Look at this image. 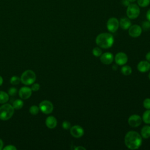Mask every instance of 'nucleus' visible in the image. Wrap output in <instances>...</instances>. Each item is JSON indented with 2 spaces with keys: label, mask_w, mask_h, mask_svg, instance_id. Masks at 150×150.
<instances>
[{
  "label": "nucleus",
  "mask_w": 150,
  "mask_h": 150,
  "mask_svg": "<svg viewBox=\"0 0 150 150\" xmlns=\"http://www.w3.org/2000/svg\"><path fill=\"white\" fill-rule=\"evenodd\" d=\"M4 150H16V148L12 145H8L3 148Z\"/></svg>",
  "instance_id": "31"
},
{
  "label": "nucleus",
  "mask_w": 150,
  "mask_h": 150,
  "mask_svg": "<svg viewBox=\"0 0 150 150\" xmlns=\"http://www.w3.org/2000/svg\"><path fill=\"white\" fill-rule=\"evenodd\" d=\"M45 123L47 127L53 129L57 125V120L53 116H49L46 119Z\"/></svg>",
  "instance_id": "15"
},
{
  "label": "nucleus",
  "mask_w": 150,
  "mask_h": 150,
  "mask_svg": "<svg viewBox=\"0 0 150 150\" xmlns=\"http://www.w3.org/2000/svg\"><path fill=\"white\" fill-rule=\"evenodd\" d=\"M70 132L71 135L76 138L81 137L84 135V129L83 128L79 125H75L73 127H71L70 128Z\"/></svg>",
  "instance_id": "8"
},
{
  "label": "nucleus",
  "mask_w": 150,
  "mask_h": 150,
  "mask_svg": "<svg viewBox=\"0 0 150 150\" xmlns=\"http://www.w3.org/2000/svg\"><path fill=\"white\" fill-rule=\"evenodd\" d=\"M3 146H4V143L3 141L1 139H0V150L3 149Z\"/></svg>",
  "instance_id": "36"
},
{
  "label": "nucleus",
  "mask_w": 150,
  "mask_h": 150,
  "mask_svg": "<svg viewBox=\"0 0 150 150\" xmlns=\"http://www.w3.org/2000/svg\"><path fill=\"white\" fill-rule=\"evenodd\" d=\"M142 31V29L140 26L138 25H134L129 28L128 34L132 38H137L141 35Z\"/></svg>",
  "instance_id": "10"
},
{
  "label": "nucleus",
  "mask_w": 150,
  "mask_h": 150,
  "mask_svg": "<svg viewBox=\"0 0 150 150\" xmlns=\"http://www.w3.org/2000/svg\"><path fill=\"white\" fill-rule=\"evenodd\" d=\"M39 111V107L36 105H32L29 108V112L32 115H36Z\"/></svg>",
  "instance_id": "23"
},
{
  "label": "nucleus",
  "mask_w": 150,
  "mask_h": 150,
  "mask_svg": "<svg viewBox=\"0 0 150 150\" xmlns=\"http://www.w3.org/2000/svg\"><path fill=\"white\" fill-rule=\"evenodd\" d=\"M137 69L141 73H145L150 69V63L147 60L140 61L137 65Z\"/></svg>",
  "instance_id": "14"
},
{
  "label": "nucleus",
  "mask_w": 150,
  "mask_h": 150,
  "mask_svg": "<svg viewBox=\"0 0 150 150\" xmlns=\"http://www.w3.org/2000/svg\"><path fill=\"white\" fill-rule=\"evenodd\" d=\"M124 142L126 146L132 150L138 149L142 142L141 135L134 131H128L125 137Z\"/></svg>",
  "instance_id": "1"
},
{
  "label": "nucleus",
  "mask_w": 150,
  "mask_h": 150,
  "mask_svg": "<svg viewBox=\"0 0 150 150\" xmlns=\"http://www.w3.org/2000/svg\"><path fill=\"white\" fill-rule=\"evenodd\" d=\"M2 83H3V79H2V77L0 76V86L2 84Z\"/></svg>",
  "instance_id": "38"
},
{
  "label": "nucleus",
  "mask_w": 150,
  "mask_h": 150,
  "mask_svg": "<svg viewBox=\"0 0 150 150\" xmlns=\"http://www.w3.org/2000/svg\"><path fill=\"white\" fill-rule=\"evenodd\" d=\"M93 54L96 57H100L102 54V50L99 47H95L92 50Z\"/></svg>",
  "instance_id": "22"
},
{
  "label": "nucleus",
  "mask_w": 150,
  "mask_h": 150,
  "mask_svg": "<svg viewBox=\"0 0 150 150\" xmlns=\"http://www.w3.org/2000/svg\"><path fill=\"white\" fill-rule=\"evenodd\" d=\"M143 105L144 108H145L147 110L150 109V98H145L143 101Z\"/></svg>",
  "instance_id": "27"
},
{
  "label": "nucleus",
  "mask_w": 150,
  "mask_h": 150,
  "mask_svg": "<svg viewBox=\"0 0 150 150\" xmlns=\"http://www.w3.org/2000/svg\"><path fill=\"white\" fill-rule=\"evenodd\" d=\"M141 135L142 138L145 139L148 138L150 137V126L145 125L144 126L141 131Z\"/></svg>",
  "instance_id": "17"
},
{
  "label": "nucleus",
  "mask_w": 150,
  "mask_h": 150,
  "mask_svg": "<svg viewBox=\"0 0 150 150\" xmlns=\"http://www.w3.org/2000/svg\"><path fill=\"white\" fill-rule=\"evenodd\" d=\"M32 91L29 87H22L19 90V96L22 99H28L31 96Z\"/></svg>",
  "instance_id": "13"
},
{
  "label": "nucleus",
  "mask_w": 150,
  "mask_h": 150,
  "mask_svg": "<svg viewBox=\"0 0 150 150\" xmlns=\"http://www.w3.org/2000/svg\"><path fill=\"white\" fill-rule=\"evenodd\" d=\"M140 13V10L138 6L132 4L128 6L127 9V15L129 19H134L137 18Z\"/></svg>",
  "instance_id": "5"
},
{
  "label": "nucleus",
  "mask_w": 150,
  "mask_h": 150,
  "mask_svg": "<svg viewBox=\"0 0 150 150\" xmlns=\"http://www.w3.org/2000/svg\"><path fill=\"white\" fill-rule=\"evenodd\" d=\"M40 88V85L38 84V83H35L33 84L32 86V87H31V89L32 91H36L38 90H39Z\"/></svg>",
  "instance_id": "30"
},
{
  "label": "nucleus",
  "mask_w": 150,
  "mask_h": 150,
  "mask_svg": "<svg viewBox=\"0 0 150 150\" xmlns=\"http://www.w3.org/2000/svg\"><path fill=\"white\" fill-rule=\"evenodd\" d=\"M21 81V78L17 76H12L10 80V83L13 84V85H17L20 83Z\"/></svg>",
  "instance_id": "25"
},
{
  "label": "nucleus",
  "mask_w": 150,
  "mask_h": 150,
  "mask_svg": "<svg viewBox=\"0 0 150 150\" xmlns=\"http://www.w3.org/2000/svg\"><path fill=\"white\" fill-rule=\"evenodd\" d=\"M142 29L144 31H147L150 29V22L148 21H144L142 23Z\"/></svg>",
  "instance_id": "26"
},
{
  "label": "nucleus",
  "mask_w": 150,
  "mask_h": 150,
  "mask_svg": "<svg viewBox=\"0 0 150 150\" xmlns=\"http://www.w3.org/2000/svg\"><path fill=\"white\" fill-rule=\"evenodd\" d=\"M14 113V108L9 104H5L0 107V119L8 120L11 118Z\"/></svg>",
  "instance_id": "3"
},
{
  "label": "nucleus",
  "mask_w": 150,
  "mask_h": 150,
  "mask_svg": "<svg viewBox=\"0 0 150 150\" xmlns=\"http://www.w3.org/2000/svg\"><path fill=\"white\" fill-rule=\"evenodd\" d=\"M75 149H76V150H77H77H79V149H81V150L84 149V150H85L86 148H84V147H83V146H79L76 147V148H75Z\"/></svg>",
  "instance_id": "35"
},
{
  "label": "nucleus",
  "mask_w": 150,
  "mask_h": 150,
  "mask_svg": "<svg viewBox=\"0 0 150 150\" xmlns=\"http://www.w3.org/2000/svg\"><path fill=\"white\" fill-rule=\"evenodd\" d=\"M146 16V18H147L148 21H149L150 22V9L147 11Z\"/></svg>",
  "instance_id": "33"
},
{
  "label": "nucleus",
  "mask_w": 150,
  "mask_h": 150,
  "mask_svg": "<svg viewBox=\"0 0 150 150\" xmlns=\"http://www.w3.org/2000/svg\"><path fill=\"white\" fill-rule=\"evenodd\" d=\"M148 78H149V79L150 80V73H149V74H148Z\"/></svg>",
  "instance_id": "40"
},
{
  "label": "nucleus",
  "mask_w": 150,
  "mask_h": 150,
  "mask_svg": "<svg viewBox=\"0 0 150 150\" xmlns=\"http://www.w3.org/2000/svg\"><path fill=\"white\" fill-rule=\"evenodd\" d=\"M137 2L141 7H146L150 4V0H138Z\"/></svg>",
  "instance_id": "24"
},
{
  "label": "nucleus",
  "mask_w": 150,
  "mask_h": 150,
  "mask_svg": "<svg viewBox=\"0 0 150 150\" xmlns=\"http://www.w3.org/2000/svg\"><path fill=\"white\" fill-rule=\"evenodd\" d=\"M119 23H120V27L124 30L128 29L131 26V22L129 19V18H121Z\"/></svg>",
  "instance_id": "16"
},
{
  "label": "nucleus",
  "mask_w": 150,
  "mask_h": 150,
  "mask_svg": "<svg viewBox=\"0 0 150 150\" xmlns=\"http://www.w3.org/2000/svg\"><path fill=\"white\" fill-rule=\"evenodd\" d=\"M39 109L46 114H50L53 110V104L48 100H44L39 104Z\"/></svg>",
  "instance_id": "6"
},
{
  "label": "nucleus",
  "mask_w": 150,
  "mask_h": 150,
  "mask_svg": "<svg viewBox=\"0 0 150 150\" xmlns=\"http://www.w3.org/2000/svg\"><path fill=\"white\" fill-rule=\"evenodd\" d=\"M120 26L118 20L115 18H110L107 22V28L109 32L111 33L115 32Z\"/></svg>",
  "instance_id": "7"
},
{
  "label": "nucleus",
  "mask_w": 150,
  "mask_h": 150,
  "mask_svg": "<svg viewBox=\"0 0 150 150\" xmlns=\"http://www.w3.org/2000/svg\"><path fill=\"white\" fill-rule=\"evenodd\" d=\"M9 100V94L4 91H0V103H6Z\"/></svg>",
  "instance_id": "19"
},
{
  "label": "nucleus",
  "mask_w": 150,
  "mask_h": 150,
  "mask_svg": "<svg viewBox=\"0 0 150 150\" xmlns=\"http://www.w3.org/2000/svg\"><path fill=\"white\" fill-rule=\"evenodd\" d=\"M129 2H134V1H135L136 0H128Z\"/></svg>",
  "instance_id": "39"
},
{
  "label": "nucleus",
  "mask_w": 150,
  "mask_h": 150,
  "mask_svg": "<svg viewBox=\"0 0 150 150\" xmlns=\"http://www.w3.org/2000/svg\"><path fill=\"white\" fill-rule=\"evenodd\" d=\"M142 119L145 123L150 124V109L147 110L144 112Z\"/></svg>",
  "instance_id": "20"
},
{
  "label": "nucleus",
  "mask_w": 150,
  "mask_h": 150,
  "mask_svg": "<svg viewBox=\"0 0 150 150\" xmlns=\"http://www.w3.org/2000/svg\"><path fill=\"white\" fill-rule=\"evenodd\" d=\"M36 80V74L34 71L31 70L25 71L21 75V81L25 85H30L33 84Z\"/></svg>",
  "instance_id": "4"
},
{
  "label": "nucleus",
  "mask_w": 150,
  "mask_h": 150,
  "mask_svg": "<svg viewBox=\"0 0 150 150\" xmlns=\"http://www.w3.org/2000/svg\"><path fill=\"white\" fill-rule=\"evenodd\" d=\"M145 58H146L147 61L150 62V52H149L148 53H146V54L145 56Z\"/></svg>",
  "instance_id": "32"
},
{
  "label": "nucleus",
  "mask_w": 150,
  "mask_h": 150,
  "mask_svg": "<svg viewBox=\"0 0 150 150\" xmlns=\"http://www.w3.org/2000/svg\"><path fill=\"white\" fill-rule=\"evenodd\" d=\"M17 93V89L15 87H11L8 90V94L10 96H15Z\"/></svg>",
  "instance_id": "29"
},
{
  "label": "nucleus",
  "mask_w": 150,
  "mask_h": 150,
  "mask_svg": "<svg viewBox=\"0 0 150 150\" xmlns=\"http://www.w3.org/2000/svg\"><path fill=\"white\" fill-rule=\"evenodd\" d=\"M142 121V119L139 115L134 114L128 118V123L132 127H137L141 124Z\"/></svg>",
  "instance_id": "9"
},
{
  "label": "nucleus",
  "mask_w": 150,
  "mask_h": 150,
  "mask_svg": "<svg viewBox=\"0 0 150 150\" xmlns=\"http://www.w3.org/2000/svg\"><path fill=\"white\" fill-rule=\"evenodd\" d=\"M114 37L109 33H102L99 34L96 39V43L101 48H110L114 43Z\"/></svg>",
  "instance_id": "2"
},
{
  "label": "nucleus",
  "mask_w": 150,
  "mask_h": 150,
  "mask_svg": "<svg viewBox=\"0 0 150 150\" xmlns=\"http://www.w3.org/2000/svg\"><path fill=\"white\" fill-rule=\"evenodd\" d=\"M62 127L64 129H69L71 128V124L68 121H64L62 123Z\"/></svg>",
  "instance_id": "28"
},
{
  "label": "nucleus",
  "mask_w": 150,
  "mask_h": 150,
  "mask_svg": "<svg viewBox=\"0 0 150 150\" xmlns=\"http://www.w3.org/2000/svg\"><path fill=\"white\" fill-rule=\"evenodd\" d=\"M117 69H118V67H117V65H113V66H112V69H113L114 70H117Z\"/></svg>",
  "instance_id": "37"
},
{
  "label": "nucleus",
  "mask_w": 150,
  "mask_h": 150,
  "mask_svg": "<svg viewBox=\"0 0 150 150\" xmlns=\"http://www.w3.org/2000/svg\"><path fill=\"white\" fill-rule=\"evenodd\" d=\"M114 59L117 65L122 66L127 63L128 61V56L123 52H119L116 54Z\"/></svg>",
  "instance_id": "11"
},
{
  "label": "nucleus",
  "mask_w": 150,
  "mask_h": 150,
  "mask_svg": "<svg viewBox=\"0 0 150 150\" xmlns=\"http://www.w3.org/2000/svg\"><path fill=\"white\" fill-rule=\"evenodd\" d=\"M23 105V103L22 100H21L20 99H17V100H15L12 104L13 107L14 108V109H16V110H19V109L22 108Z\"/></svg>",
  "instance_id": "21"
},
{
  "label": "nucleus",
  "mask_w": 150,
  "mask_h": 150,
  "mask_svg": "<svg viewBox=\"0 0 150 150\" xmlns=\"http://www.w3.org/2000/svg\"><path fill=\"white\" fill-rule=\"evenodd\" d=\"M121 71L122 74L125 76H129L132 73V69L129 66L124 65L121 67Z\"/></svg>",
  "instance_id": "18"
},
{
  "label": "nucleus",
  "mask_w": 150,
  "mask_h": 150,
  "mask_svg": "<svg viewBox=\"0 0 150 150\" xmlns=\"http://www.w3.org/2000/svg\"><path fill=\"white\" fill-rule=\"evenodd\" d=\"M129 1L128 0H122V2L125 6H128L129 5Z\"/></svg>",
  "instance_id": "34"
},
{
  "label": "nucleus",
  "mask_w": 150,
  "mask_h": 150,
  "mask_svg": "<svg viewBox=\"0 0 150 150\" xmlns=\"http://www.w3.org/2000/svg\"><path fill=\"white\" fill-rule=\"evenodd\" d=\"M114 59L113 54L110 52H105L100 56V61L104 64H110Z\"/></svg>",
  "instance_id": "12"
}]
</instances>
